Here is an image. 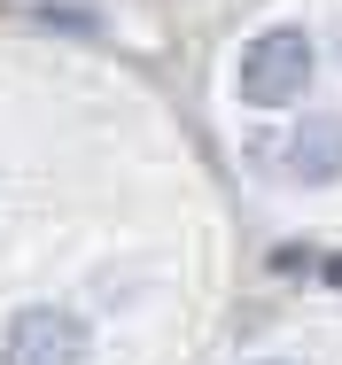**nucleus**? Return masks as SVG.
Returning a JSON list of instances; mask_svg holds the SVG:
<instances>
[{
    "instance_id": "f257e3e1",
    "label": "nucleus",
    "mask_w": 342,
    "mask_h": 365,
    "mask_svg": "<svg viewBox=\"0 0 342 365\" xmlns=\"http://www.w3.org/2000/svg\"><path fill=\"white\" fill-rule=\"evenodd\" d=\"M303 86H311V39H303V31H265V39H249V55H241V93H249V109H288V101H303Z\"/></svg>"
},
{
    "instance_id": "f03ea898",
    "label": "nucleus",
    "mask_w": 342,
    "mask_h": 365,
    "mask_svg": "<svg viewBox=\"0 0 342 365\" xmlns=\"http://www.w3.org/2000/svg\"><path fill=\"white\" fill-rule=\"evenodd\" d=\"M0 365H86V319L63 311V303H31V311H16Z\"/></svg>"
},
{
    "instance_id": "7ed1b4c3",
    "label": "nucleus",
    "mask_w": 342,
    "mask_h": 365,
    "mask_svg": "<svg viewBox=\"0 0 342 365\" xmlns=\"http://www.w3.org/2000/svg\"><path fill=\"white\" fill-rule=\"evenodd\" d=\"M280 163L296 179H342V117H303L280 140Z\"/></svg>"
},
{
    "instance_id": "20e7f679",
    "label": "nucleus",
    "mask_w": 342,
    "mask_h": 365,
    "mask_svg": "<svg viewBox=\"0 0 342 365\" xmlns=\"http://www.w3.org/2000/svg\"><path fill=\"white\" fill-rule=\"evenodd\" d=\"M327 280H335V288H342V257H327Z\"/></svg>"
}]
</instances>
